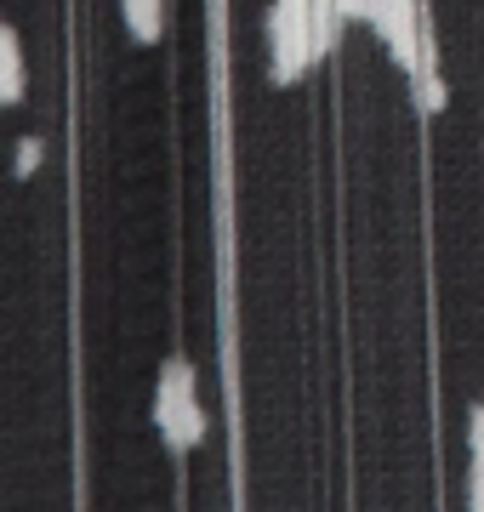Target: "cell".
Returning <instances> with one entry per match:
<instances>
[{"instance_id":"6da1fadb","label":"cell","mask_w":484,"mask_h":512,"mask_svg":"<svg viewBox=\"0 0 484 512\" xmlns=\"http://www.w3.org/2000/svg\"><path fill=\"white\" fill-rule=\"evenodd\" d=\"M149 421H154V433H160V444H166L171 456H188V450L205 444L211 416H205V404H200V370H194L188 353H166V359H160Z\"/></svg>"},{"instance_id":"3957f363","label":"cell","mask_w":484,"mask_h":512,"mask_svg":"<svg viewBox=\"0 0 484 512\" xmlns=\"http://www.w3.org/2000/svg\"><path fill=\"white\" fill-rule=\"evenodd\" d=\"M319 69L314 46V0H274L268 6V80L274 86H297Z\"/></svg>"},{"instance_id":"7a4b0ae2","label":"cell","mask_w":484,"mask_h":512,"mask_svg":"<svg viewBox=\"0 0 484 512\" xmlns=\"http://www.w3.org/2000/svg\"><path fill=\"white\" fill-rule=\"evenodd\" d=\"M365 23L405 80L439 69V35H433L428 0H365Z\"/></svg>"},{"instance_id":"52a82bcc","label":"cell","mask_w":484,"mask_h":512,"mask_svg":"<svg viewBox=\"0 0 484 512\" xmlns=\"http://www.w3.org/2000/svg\"><path fill=\"white\" fill-rule=\"evenodd\" d=\"M405 86H410V109H416V114H445V103H450V80H445V69L416 74V80H405Z\"/></svg>"},{"instance_id":"277c9868","label":"cell","mask_w":484,"mask_h":512,"mask_svg":"<svg viewBox=\"0 0 484 512\" xmlns=\"http://www.w3.org/2000/svg\"><path fill=\"white\" fill-rule=\"evenodd\" d=\"M23 92H29V63H23V35L6 23L0 29V103L18 109Z\"/></svg>"},{"instance_id":"ba28073f","label":"cell","mask_w":484,"mask_h":512,"mask_svg":"<svg viewBox=\"0 0 484 512\" xmlns=\"http://www.w3.org/2000/svg\"><path fill=\"white\" fill-rule=\"evenodd\" d=\"M40 154H46V143H40V137H23L12 171H18V177H35V171H40Z\"/></svg>"},{"instance_id":"5b68a950","label":"cell","mask_w":484,"mask_h":512,"mask_svg":"<svg viewBox=\"0 0 484 512\" xmlns=\"http://www.w3.org/2000/svg\"><path fill=\"white\" fill-rule=\"evenodd\" d=\"M467 507L484 512V399L467 410Z\"/></svg>"},{"instance_id":"8992f818","label":"cell","mask_w":484,"mask_h":512,"mask_svg":"<svg viewBox=\"0 0 484 512\" xmlns=\"http://www.w3.org/2000/svg\"><path fill=\"white\" fill-rule=\"evenodd\" d=\"M120 18H126V35L137 46H154L166 35V0H120Z\"/></svg>"}]
</instances>
